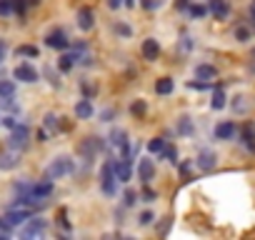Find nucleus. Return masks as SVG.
Returning a JSON list of instances; mask_svg holds the SVG:
<instances>
[{
    "instance_id": "obj_1",
    "label": "nucleus",
    "mask_w": 255,
    "mask_h": 240,
    "mask_svg": "<svg viewBox=\"0 0 255 240\" xmlns=\"http://www.w3.org/2000/svg\"><path fill=\"white\" fill-rule=\"evenodd\" d=\"M73 170H75L73 160H70V158H65V155H60V158H55V160L45 168V178H48V180H60V178L70 175Z\"/></svg>"
},
{
    "instance_id": "obj_2",
    "label": "nucleus",
    "mask_w": 255,
    "mask_h": 240,
    "mask_svg": "<svg viewBox=\"0 0 255 240\" xmlns=\"http://www.w3.org/2000/svg\"><path fill=\"white\" fill-rule=\"evenodd\" d=\"M100 188L105 195H115L118 193V175H115V168H113V160L103 163V170H100Z\"/></svg>"
},
{
    "instance_id": "obj_3",
    "label": "nucleus",
    "mask_w": 255,
    "mask_h": 240,
    "mask_svg": "<svg viewBox=\"0 0 255 240\" xmlns=\"http://www.w3.org/2000/svg\"><path fill=\"white\" fill-rule=\"evenodd\" d=\"M28 138H30V128H28L25 123H18V125L10 130L8 148H13V150H25V148H28Z\"/></svg>"
},
{
    "instance_id": "obj_4",
    "label": "nucleus",
    "mask_w": 255,
    "mask_h": 240,
    "mask_svg": "<svg viewBox=\"0 0 255 240\" xmlns=\"http://www.w3.org/2000/svg\"><path fill=\"white\" fill-rule=\"evenodd\" d=\"M105 150V140L103 138H98V135H90V138H85L83 143H80V155L85 158V160H93L98 153H103Z\"/></svg>"
},
{
    "instance_id": "obj_5",
    "label": "nucleus",
    "mask_w": 255,
    "mask_h": 240,
    "mask_svg": "<svg viewBox=\"0 0 255 240\" xmlns=\"http://www.w3.org/2000/svg\"><path fill=\"white\" fill-rule=\"evenodd\" d=\"M238 138H240V145L248 150V153H253L255 155V123H243V128L238 130Z\"/></svg>"
},
{
    "instance_id": "obj_6",
    "label": "nucleus",
    "mask_w": 255,
    "mask_h": 240,
    "mask_svg": "<svg viewBox=\"0 0 255 240\" xmlns=\"http://www.w3.org/2000/svg\"><path fill=\"white\" fill-rule=\"evenodd\" d=\"M45 45L53 48V50H68V48H70V40H68L65 30L55 28V30H50V33L45 35Z\"/></svg>"
},
{
    "instance_id": "obj_7",
    "label": "nucleus",
    "mask_w": 255,
    "mask_h": 240,
    "mask_svg": "<svg viewBox=\"0 0 255 240\" xmlns=\"http://www.w3.org/2000/svg\"><path fill=\"white\" fill-rule=\"evenodd\" d=\"M13 78L20 80V83H38V80H40L38 70H35L30 63H20V65L13 70Z\"/></svg>"
},
{
    "instance_id": "obj_8",
    "label": "nucleus",
    "mask_w": 255,
    "mask_h": 240,
    "mask_svg": "<svg viewBox=\"0 0 255 240\" xmlns=\"http://www.w3.org/2000/svg\"><path fill=\"white\" fill-rule=\"evenodd\" d=\"M53 195V180H43V183H33L30 185V193H28V198H33V200H38V203H43L45 198H50Z\"/></svg>"
},
{
    "instance_id": "obj_9",
    "label": "nucleus",
    "mask_w": 255,
    "mask_h": 240,
    "mask_svg": "<svg viewBox=\"0 0 255 240\" xmlns=\"http://www.w3.org/2000/svg\"><path fill=\"white\" fill-rule=\"evenodd\" d=\"M45 230H48V223H45V220H40V218H30L28 225L20 230V238H40Z\"/></svg>"
},
{
    "instance_id": "obj_10",
    "label": "nucleus",
    "mask_w": 255,
    "mask_h": 240,
    "mask_svg": "<svg viewBox=\"0 0 255 240\" xmlns=\"http://www.w3.org/2000/svg\"><path fill=\"white\" fill-rule=\"evenodd\" d=\"M238 135V125L233 123V120H223V123L215 125V138L218 140H233Z\"/></svg>"
},
{
    "instance_id": "obj_11",
    "label": "nucleus",
    "mask_w": 255,
    "mask_h": 240,
    "mask_svg": "<svg viewBox=\"0 0 255 240\" xmlns=\"http://www.w3.org/2000/svg\"><path fill=\"white\" fill-rule=\"evenodd\" d=\"M113 168H115V175H118V180H120V183H128V180H130V175H133V163L128 160V158L115 160V163H113Z\"/></svg>"
},
{
    "instance_id": "obj_12",
    "label": "nucleus",
    "mask_w": 255,
    "mask_h": 240,
    "mask_svg": "<svg viewBox=\"0 0 255 240\" xmlns=\"http://www.w3.org/2000/svg\"><path fill=\"white\" fill-rule=\"evenodd\" d=\"M140 53H143V58L145 60H158V55H160V43L155 40V38H145L143 40V45H140Z\"/></svg>"
},
{
    "instance_id": "obj_13",
    "label": "nucleus",
    "mask_w": 255,
    "mask_h": 240,
    "mask_svg": "<svg viewBox=\"0 0 255 240\" xmlns=\"http://www.w3.org/2000/svg\"><path fill=\"white\" fill-rule=\"evenodd\" d=\"M208 8H210V13L218 20H228V15H230V3L228 0H208Z\"/></svg>"
},
{
    "instance_id": "obj_14",
    "label": "nucleus",
    "mask_w": 255,
    "mask_h": 240,
    "mask_svg": "<svg viewBox=\"0 0 255 240\" xmlns=\"http://www.w3.org/2000/svg\"><path fill=\"white\" fill-rule=\"evenodd\" d=\"M18 165H20L18 150L10 148V153H0V170H13V168H18Z\"/></svg>"
},
{
    "instance_id": "obj_15",
    "label": "nucleus",
    "mask_w": 255,
    "mask_h": 240,
    "mask_svg": "<svg viewBox=\"0 0 255 240\" xmlns=\"http://www.w3.org/2000/svg\"><path fill=\"white\" fill-rule=\"evenodd\" d=\"M95 25V15L90 8H78V28L80 30H93Z\"/></svg>"
},
{
    "instance_id": "obj_16",
    "label": "nucleus",
    "mask_w": 255,
    "mask_h": 240,
    "mask_svg": "<svg viewBox=\"0 0 255 240\" xmlns=\"http://www.w3.org/2000/svg\"><path fill=\"white\" fill-rule=\"evenodd\" d=\"M138 175H140V180H143L145 185L153 180V175H155V168H153V160H150V158H143V160H138Z\"/></svg>"
},
{
    "instance_id": "obj_17",
    "label": "nucleus",
    "mask_w": 255,
    "mask_h": 240,
    "mask_svg": "<svg viewBox=\"0 0 255 240\" xmlns=\"http://www.w3.org/2000/svg\"><path fill=\"white\" fill-rule=\"evenodd\" d=\"M93 103H90V98H83V100H78L75 103V115L80 118V120H90L93 118Z\"/></svg>"
},
{
    "instance_id": "obj_18",
    "label": "nucleus",
    "mask_w": 255,
    "mask_h": 240,
    "mask_svg": "<svg viewBox=\"0 0 255 240\" xmlns=\"http://www.w3.org/2000/svg\"><path fill=\"white\" fill-rule=\"evenodd\" d=\"M215 160H218V158H215V153H213V150H200L195 163H198V168H200V170H213V168H215Z\"/></svg>"
},
{
    "instance_id": "obj_19",
    "label": "nucleus",
    "mask_w": 255,
    "mask_h": 240,
    "mask_svg": "<svg viewBox=\"0 0 255 240\" xmlns=\"http://www.w3.org/2000/svg\"><path fill=\"white\" fill-rule=\"evenodd\" d=\"M80 53H83V50H75V48H73V53L60 55V63H58V65H60V70H63V73H68V70H70V68H73V65L80 60Z\"/></svg>"
},
{
    "instance_id": "obj_20",
    "label": "nucleus",
    "mask_w": 255,
    "mask_h": 240,
    "mask_svg": "<svg viewBox=\"0 0 255 240\" xmlns=\"http://www.w3.org/2000/svg\"><path fill=\"white\" fill-rule=\"evenodd\" d=\"M215 75H218V68H213V65H205V63L195 65V78H198V80H213Z\"/></svg>"
},
{
    "instance_id": "obj_21",
    "label": "nucleus",
    "mask_w": 255,
    "mask_h": 240,
    "mask_svg": "<svg viewBox=\"0 0 255 240\" xmlns=\"http://www.w3.org/2000/svg\"><path fill=\"white\" fill-rule=\"evenodd\" d=\"M173 88H175L173 78H158V80H155V93H158V95H170Z\"/></svg>"
},
{
    "instance_id": "obj_22",
    "label": "nucleus",
    "mask_w": 255,
    "mask_h": 240,
    "mask_svg": "<svg viewBox=\"0 0 255 240\" xmlns=\"http://www.w3.org/2000/svg\"><path fill=\"white\" fill-rule=\"evenodd\" d=\"M178 135H193V120L188 115L178 118Z\"/></svg>"
},
{
    "instance_id": "obj_23",
    "label": "nucleus",
    "mask_w": 255,
    "mask_h": 240,
    "mask_svg": "<svg viewBox=\"0 0 255 240\" xmlns=\"http://www.w3.org/2000/svg\"><path fill=\"white\" fill-rule=\"evenodd\" d=\"M208 13H210V8H208V5H198V3H190V8H188V15H190V18H195V20L205 18Z\"/></svg>"
},
{
    "instance_id": "obj_24",
    "label": "nucleus",
    "mask_w": 255,
    "mask_h": 240,
    "mask_svg": "<svg viewBox=\"0 0 255 240\" xmlns=\"http://www.w3.org/2000/svg\"><path fill=\"white\" fill-rule=\"evenodd\" d=\"M210 108H213V110H223V108H225V93H223V85H218V90L213 93Z\"/></svg>"
},
{
    "instance_id": "obj_25",
    "label": "nucleus",
    "mask_w": 255,
    "mask_h": 240,
    "mask_svg": "<svg viewBox=\"0 0 255 240\" xmlns=\"http://www.w3.org/2000/svg\"><path fill=\"white\" fill-rule=\"evenodd\" d=\"M165 148H168V145H165L163 138H153V140L148 143V153H153V155H163Z\"/></svg>"
},
{
    "instance_id": "obj_26",
    "label": "nucleus",
    "mask_w": 255,
    "mask_h": 240,
    "mask_svg": "<svg viewBox=\"0 0 255 240\" xmlns=\"http://www.w3.org/2000/svg\"><path fill=\"white\" fill-rule=\"evenodd\" d=\"M15 13V0H0V18H10Z\"/></svg>"
},
{
    "instance_id": "obj_27",
    "label": "nucleus",
    "mask_w": 255,
    "mask_h": 240,
    "mask_svg": "<svg viewBox=\"0 0 255 240\" xmlns=\"http://www.w3.org/2000/svg\"><path fill=\"white\" fill-rule=\"evenodd\" d=\"M15 95V83L13 80H0V98H13Z\"/></svg>"
},
{
    "instance_id": "obj_28",
    "label": "nucleus",
    "mask_w": 255,
    "mask_h": 240,
    "mask_svg": "<svg viewBox=\"0 0 255 240\" xmlns=\"http://www.w3.org/2000/svg\"><path fill=\"white\" fill-rule=\"evenodd\" d=\"M15 55H23V58H38L40 50H38L35 45H20V48L15 50Z\"/></svg>"
},
{
    "instance_id": "obj_29",
    "label": "nucleus",
    "mask_w": 255,
    "mask_h": 240,
    "mask_svg": "<svg viewBox=\"0 0 255 240\" xmlns=\"http://www.w3.org/2000/svg\"><path fill=\"white\" fill-rule=\"evenodd\" d=\"M233 35H235L238 43H248V40H250V28H248V25H238Z\"/></svg>"
},
{
    "instance_id": "obj_30",
    "label": "nucleus",
    "mask_w": 255,
    "mask_h": 240,
    "mask_svg": "<svg viewBox=\"0 0 255 240\" xmlns=\"http://www.w3.org/2000/svg\"><path fill=\"white\" fill-rule=\"evenodd\" d=\"M130 113H133V115H138V118H143V115L148 113L145 100H133V103H130Z\"/></svg>"
},
{
    "instance_id": "obj_31",
    "label": "nucleus",
    "mask_w": 255,
    "mask_h": 240,
    "mask_svg": "<svg viewBox=\"0 0 255 240\" xmlns=\"http://www.w3.org/2000/svg\"><path fill=\"white\" fill-rule=\"evenodd\" d=\"M43 125H45V130L58 133V118H55L53 113H48V115H45V120H43Z\"/></svg>"
},
{
    "instance_id": "obj_32",
    "label": "nucleus",
    "mask_w": 255,
    "mask_h": 240,
    "mask_svg": "<svg viewBox=\"0 0 255 240\" xmlns=\"http://www.w3.org/2000/svg\"><path fill=\"white\" fill-rule=\"evenodd\" d=\"M118 35H123V38H130L133 35V30H130V25H125V23H115V28H113Z\"/></svg>"
},
{
    "instance_id": "obj_33",
    "label": "nucleus",
    "mask_w": 255,
    "mask_h": 240,
    "mask_svg": "<svg viewBox=\"0 0 255 240\" xmlns=\"http://www.w3.org/2000/svg\"><path fill=\"white\" fill-rule=\"evenodd\" d=\"M0 123H3V128L13 130V128L18 125V120H15V115H5V118H0Z\"/></svg>"
},
{
    "instance_id": "obj_34",
    "label": "nucleus",
    "mask_w": 255,
    "mask_h": 240,
    "mask_svg": "<svg viewBox=\"0 0 255 240\" xmlns=\"http://www.w3.org/2000/svg\"><path fill=\"white\" fill-rule=\"evenodd\" d=\"M140 5H143L145 10H158V8L163 5V0H140Z\"/></svg>"
},
{
    "instance_id": "obj_35",
    "label": "nucleus",
    "mask_w": 255,
    "mask_h": 240,
    "mask_svg": "<svg viewBox=\"0 0 255 240\" xmlns=\"http://www.w3.org/2000/svg\"><path fill=\"white\" fill-rule=\"evenodd\" d=\"M123 198H125V205L130 208V205H135V200H138V193H135V190H125V195H123Z\"/></svg>"
},
{
    "instance_id": "obj_36",
    "label": "nucleus",
    "mask_w": 255,
    "mask_h": 240,
    "mask_svg": "<svg viewBox=\"0 0 255 240\" xmlns=\"http://www.w3.org/2000/svg\"><path fill=\"white\" fill-rule=\"evenodd\" d=\"M153 220H155V215H153L150 210H145V213H140V218H138V223H140V225H150Z\"/></svg>"
},
{
    "instance_id": "obj_37",
    "label": "nucleus",
    "mask_w": 255,
    "mask_h": 240,
    "mask_svg": "<svg viewBox=\"0 0 255 240\" xmlns=\"http://www.w3.org/2000/svg\"><path fill=\"white\" fill-rule=\"evenodd\" d=\"M163 155H165L173 165H178V150H175V148H165V153H163Z\"/></svg>"
},
{
    "instance_id": "obj_38",
    "label": "nucleus",
    "mask_w": 255,
    "mask_h": 240,
    "mask_svg": "<svg viewBox=\"0 0 255 240\" xmlns=\"http://www.w3.org/2000/svg\"><path fill=\"white\" fill-rule=\"evenodd\" d=\"M188 88H193V90H208V88H210V85H208V83H205V80H198V83H195V80H193V83H188Z\"/></svg>"
},
{
    "instance_id": "obj_39",
    "label": "nucleus",
    "mask_w": 255,
    "mask_h": 240,
    "mask_svg": "<svg viewBox=\"0 0 255 240\" xmlns=\"http://www.w3.org/2000/svg\"><path fill=\"white\" fill-rule=\"evenodd\" d=\"M45 75H48V78H50V83H53V85H55V88H58V85H60V80H58V78H55V73H53V68H45Z\"/></svg>"
},
{
    "instance_id": "obj_40",
    "label": "nucleus",
    "mask_w": 255,
    "mask_h": 240,
    "mask_svg": "<svg viewBox=\"0 0 255 240\" xmlns=\"http://www.w3.org/2000/svg\"><path fill=\"white\" fill-rule=\"evenodd\" d=\"M83 93H85V98H93L95 95V88L90 83H83Z\"/></svg>"
},
{
    "instance_id": "obj_41",
    "label": "nucleus",
    "mask_w": 255,
    "mask_h": 240,
    "mask_svg": "<svg viewBox=\"0 0 255 240\" xmlns=\"http://www.w3.org/2000/svg\"><path fill=\"white\" fill-rule=\"evenodd\" d=\"M100 118L105 120V123H110V120L115 118V110H103V113H100Z\"/></svg>"
},
{
    "instance_id": "obj_42",
    "label": "nucleus",
    "mask_w": 255,
    "mask_h": 240,
    "mask_svg": "<svg viewBox=\"0 0 255 240\" xmlns=\"http://www.w3.org/2000/svg\"><path fill=\"white\" fill-rule=\"evenodd\" d=\"M120 5H125V0H108V8L110 10H118Z\"/></svg>"
},
{
    "instance_id": "obj_43",
    "label": "nucleus",
    "mask_w": 255,
    "mask_h": 240,
    "mask_svg": "<svg viewBox=\"0 0 255 240\" xmlns=\"http://www.w3.org/2000/svg\"><path fill=\"white\" fill-rule=\"evenodd\" d=\"M143 200H145V203H153V200H155V193H153V190H143Z\"/></svg>"
},
{
    "instance_id": "obj_44",
    "label": "nucleus",
    "mask_w": 255,
    "mask_h": 240,
    "mask_svg": "<svg viewBox=\"0 0 255 240\" xmlns=\"http://www.w3.org/2000/svg\"><path fill=\"white\" fill-rule=\"evenodd\" d=\"M175 5H178L180 10H188V8H190V3H188V0H178V3H175Z\"/></svg>"
},
{
    "instance_id": "obj_45",
    "label": "nucleus",
    "mask_w": 255,
    "mask_h": 240,
    "mask_svg": "<svg viewBox=\"0 0 255 240\" xmlns=\"http://www.w3.org/2000/svg\"><path fill=\"white\" fill-rule=\"evenodd\" d=\"M38 140L45 143V140H48V133H45V130H38Z\"/></svg>"
},
{
    "instance_id": "obj_46",
    "label": "nucleus",
    "mask_w": 255,
    "mask_h": 240,
    "mask_svg": "<svg viewBox=\"0 0 255 240\" xmlns=\"http://www.w3.org/2000/svg\"><path fill=\"white\" fill-rule=\"evenodd\" d=\"M3 58H5V43L0 40V63H3Z\"/></svg>"
},
{
    "instance_id": "obj_47",
    "label": "nucleus",
    "mask_w": 255,
    "mask_h": 240,
    "mask_svg": "<svg viewBox=\"0 0 255 240\" xmlns=\"http://www.w3.org/2000/svg\"><path fill=\"white\" fill-rule=\"evenodd\" d=\"M250 23H253V25H255V3H253V5H250Z\"/></svg>"
},
{
    "instance_id": "obj_48",
    "label": "nucleus",
    "mask_w": 255,
    "mask_h": 240,
    "mask_svg": "<svg viewBox=\"0 0 255 240\" xmlns=\"http://www.w3.org/2000/svg\"><path fill=\"white\" fill-rule=\"evenodd\" d=\"M125 5H128V8H133V5H135V0H125Z\"/></svg>"
},
{
    "instance_id": "obj_49",
    "label": "nucleus",
    "mask_w": 255,
    "mask_h": 240,
    "mask_svg": "<svg viewBox=\"0 0 255 240\" xmlns=\"http://www.w3.org/2000/svg\"><path fill=\"white\" fill-rule=\"evenodd\" d=\"M28 5H40V0H28Z\"/></svg>"
},
{
    "instance_id": "obj_50",
    "label": "nucleus",
    "mask_w": 255,
    "mask_h": 240,
    "mask_svg": "<svg viewBox=\"0 0 255 240\" xmlns=\"http://www.w3.org/2000/svg\"><path fill=\"white\" fill-rule=\"evenodd\" d=\"M5 238H8V235H5V233H3V230H0V240H5Z\"/></svg>"
},
{
    "instance_id": "obj_51",
    "label": "nucleus",
    "mask_w": 255,
    "mask_h": 240,
    "mask_svg": "<svg viewBox=\"0 0 255 240\" xmlns=\"http://www.w3.org/2000/svg\"><path fill=\"white\" fill-rule=\"evenodd\" d=\"M250 73H255V63H253V65H250Z\"/></svg>"
}]
</instances>
